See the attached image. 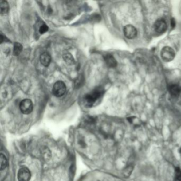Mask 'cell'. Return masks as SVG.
<instances>
[{"label":"cell","mask_w":181,"mask_h":181,"mask_svg":"<svg viewBox=\"0 0 181 181\" xmlns=\"http://www.w3.org/2000/svg\"><path fill=\"white\" fill-rule=\"evenodd\" d=\"M48 30H49L48 26L46 24H44V25L41 26L40 28H39V33H41V34H44V33H45L46 32L48 31Z\"/></svg>","instance_id":"cell-17"},{"label":"cell","mask_w":181,"mask_h":181,"mask_svg":"<svg viewBox=\"0 0 181 181\" xmlns=\"http://www.w3.org/2000/svg\"><path fill=\"white\" fill-rule=\"evenodd\" d=\"M31 179V173L29 169L25 166L20 168L18 173V181H29Z\"/></svg>","instance_id":"cell-6"},{"label":"cell","mask_w":181,"mask_h":181,"mask_svg":"<svg viewBox=\"0 0 181 181\" xmlns=\"http://www.w3.org/2000/svg\"><path fill=\"white\" fill-rule=\"evenodd\" d=\"M168 90L172 97H177L181 92V86L178 84H170L168 86Z\"/></svg>","instance_id":"cell-8"},{"label":"cell","mask_w":181,"mask_h":181,"mask_svg":"<svg viewBox=\"0 0 181 181\" xmlns=\"http://www.w3.org/2000/svg\"><path fill=\"white\" fill-rule=\"evenodd\" d=\"M106 64L109 68H115L117 65V62L112 55L107 54L104 57Z\"/></svg>","instance_id":"cell-10"},{"label":"cell","mask_w":181,"mask_h":181,"mask_svg":"<svg viewBox=\"0 0 181 181\" xmlns=\"http://www.w3.org/2000/svg\"><path fill=\"white\" fill-rule=\"evenodd\" d=\"M154 28L157 33L163 34L165 33L167 29V24L165 20L159 19L154 23Z\"/></svg>","instance_id":"cell-5"},{"label":"cell","mask_w":181,"mask_h":181,"mask_svg":"<svg viewBox=\"0 0 181 181\" xmlns=\"http://www.w3.org/2000/svg\"><path fill=\"white\" fill-rule=\"evenodd\" d=\"M160 54L163 60L165 62H171L175 58V51L171 47L165 46L163 47Z\"/></svg>","instance_id":"cell-3"},{"label":"cell","mask_w":181,"mask_h":181,"mask_svg":"<svg viewBox=\"0 0 181 181\" xmlns=\"http://www.w3.org/2000/svg\"><path fill=\"white\" fill-rule=\"evenodd\" d=\"M104 93V90L101 87H97L92 91L90 93L85 96L84 103L88 107H92L98 99L101 97Z\"/></svg>","instance_id":"cell-1"},{"label":"cell","mask_w":181,"mask_h":181,"mask_svg":"<svg viewBox=\"0 0 181 181\" xmlns=\"http://www.w3.org/2000/svg\"><path fill=\"white\" fill-rule=\"evenodd\" d=\"M171 26L172 29H174L176 26V21L174 18H171Z\"/></svg>","instance_id":"cell-19"},{"label":"cell","mask_w":181,"mask_h":181,"mask_svg":"<svg viewBox=\"0 0 181 181\" xmlns=\"http://www.w3.org/2000/svg\"><path fill=\"white\" fill-rule=\"evenodd\" d=\"M66 87L62 81H57L55 83L53 87V93L57 97H60L66 92Z\"/></svg>","instance_id":"cell-2"},{"label":"cell","mask_w":181,"mask_h":181,"mask_svg":"<svg viewBox=\"0 0 181 181\" xmlns=\"http://www.w3.org/2000/svg\"><path fill=\"white\" fill-rule=\"evenodd\" d=\"M9 40L7 39V38H6V36L4 35H3V33H1L0 35V42L1 43H2L3 42H6V41H9Z\"/></svg>","instance_id":"cell-18"},{"label":"cell","mask_w":181,"mask_h":181,"mask_svg":"<svg viewBox=\"0 0 181 181\" xmlns=\"http://www.w3.org/2000/svg\"><path fill=\"white\" fill-rule=\"evenodd\" d=\"M123 33L128 39H132L136 37L138 33L136 28L131 25L125 26L123 29Z\"/></svg>","instance_id":"cell-7"},{"label":"cell","mask_w":181,"mask_h":181,"mask_svg":"<svg viewBox=\"0 0 181 181\" xmlns=\"http://www.w3.org/2000/svg\"><path fill=\"white\" fill-rule=\"evenodd\" d=\"M22 45L19 43H16L14 44L13 54L14 56H18L22 53Z\"/></svg>","instance_id":"cell-13"},{"label":"cell","mask_w":181,"mask_h":181,"mask_svg":"<svg viewBox=\"0 0 181 181\" xmlns=\"http://www.w3.org/2000/svg\"><path fill=\"white\" fill-rule=\"evenodd\" d=\"M20 109L24 114H29L33 110V104L30 99H25L20 103Z\"/></svg>","instance_id":"cell-4"},{"label":"cell","mask_w":181,"mask_h":181,"mask_svg":"<svg viewBox=\"0 0 181 181\" xmlns=\"http://www.w3.org/2000/svg\"><path fill=\"white\" fill-rule=\"evenodd\" d=\"M63 59L64 61L68 65H72L75 62L73 57L70 53H66L63 55Z\"/></svg>","instance_id":"cell-12"},{"label":"cell","mask_w":181,"mask_h":181,"mask_svg":"<svg viewBox=\"0 0 181 181\" xmlns=\"http://www.w3.org/2000/svg\"><path fill=\"white\" fill-rule=\"evenodd\" d=\"M175 178L178 181H181V169L179 167L175 168Z\"/></svg>","instance_id":"cell-16"},{"label":"cell","mask_w":181,"mask_h":181,"mask_svg":"<svg viewBox=\"0 0 181 181\" xmlns=\"http://www.w3.org/2000/svg\"><path fill=\"white\" fill-rule=\"evenodd\" d=\"M8 165L7 159L5 155L1 154L0 155V169L2 171L5 169Z\"/></svg>","instance_id":"cell-14"},{"label":"cell","mask_w":181,"mask_h":181,"mask_svg":"<svg viewBox=\"0 0 181 181\" xmlns=\"http://www.w3.org/2000/svg\"><path fill=\"white\" fill-rule=\"evenodd\" d=\"M52 58L51 55L49 53L44 52L40 56V61L42 65L45 67H47L51 63Z\"/></svg>","instance_id":"cell-9"},{"label":"cell","mask_w":181,"mask_h":181,"mask_svg":"<svg viewBox=\"0 0 181 181\" xmlns=\"http://www.w3.org/2000/svg\"><path fill=\"white\" fill-rule=\"evenodd\" d=\"M180 154H181V148H180Z\"/></svg>","instance_id":"cell-20"},{"label":"cell","mask_w":181,"mask_h":181,"mask_svg":"<svg viewBox=\"0 0 181 181\" xmlns=\"http://www.w3.org/2000/svg\"><path fill=\"white\" fill-rule=\"evenodd\" d=\"M133 169V168L132 166H128L123 171L124 176L125 177H128L129 176H130L131 174L132 173V172Z\"/></svg>","instance_id":"cell-15"},{"label":"cell","mask_w":181,"mask_h":181,"mask_svg":"<svg viewBox=\"0 0 181 181\" xmlns=\"http://www.w3.org/2000/svg\"><path fill=\"white\" fill-rule=\"evenodd\" d=\"M9 10V3L6 1H0V14L1 15H6L8 14Z\"/></svg>","instance_id":"cell-11"}]
</instances>
